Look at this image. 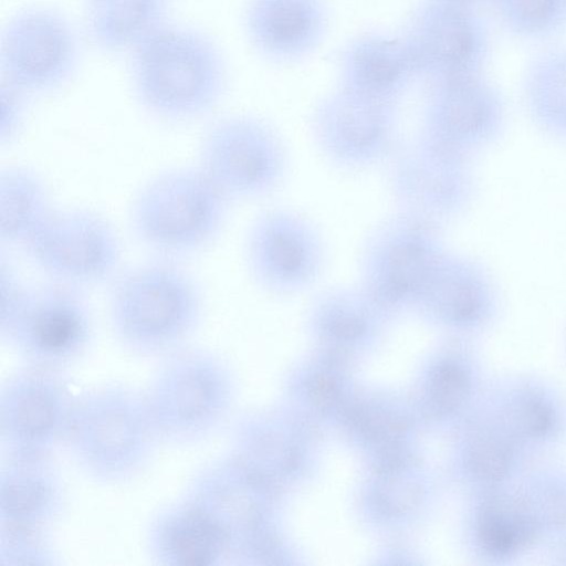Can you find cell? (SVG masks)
<instances>
[{"label":"cell","mask_w":566,"mask_h":566,"mask_svg":"<svg viewBox=\"0 0 566 566\" xmlns=\"http://www.w3.org/2000/svg\"><path fill=\"white\" fill-rule=\"evenodd\" d=\"M125 56L135 103L160 124L203 119L226 94L228 66L219 44L187 23L169 19Z\"/></svg>","instance_id":"cell-1"},{"label":"cell","mask_w":566,"mask_h":566,"mask_svg":"<svg viewBox=\"0 0 566 566\" xmlns=\"http://www.w3.org/2000/svg\"><path fill=\"white\" fill-rule=\"evenodd\" d=\"M106 289L112 336L135 358L159 360L189 345L203 321V289L185 262L149 256L124 265Z\"/></svg>","instance_id":"cell-2"},{"label":"cell","mask_w":566,"mask_h":566,"mask_svg":"<svg viewBox=\"0 0 566 566\" xmlns=\"http://www.w3.org/2000/svg\"><path fill=\"white\" fill-rule=\"evenodd\" d=\"M159 447L140 388L107 381L75 394L63 448L92 482H134L150 468Z\"/></svg>","instance_id":"cell-3"},{"label":"cell","mask_w":566,"mask_h":566,"mask_svg":"<svg viewBox=\"0 0 566 566\" xmlns=\"http://www.w3.org/2000/svg\"><path fill=\"white\" fill-rule=\"evenodd\" d=\"M230 203L195 164L170 167L139 186L127 221L149 256L186 262L217 242Z\"/></svg>","instance_id":"cell-4"},{"label":"cell","mask_w":566,"mask_h":566,"mask_svg":"<svg viewBox=\"0 0 566 566\" xmlns=\"http://www.w3.org/2000/svg\"><path fill=\"white\" fill-rule=\"evenodd\" d=\"M157 363L140 389L160 446L181 449L207 441L231 399L224 364L213 352L191 344Z\"/></svg>","instance_id":"cell-5"},{"label":"cell","mask_w":566,"mask_h":566,"mask_svg":"<svg viewBox=\"0 0 566 566\" xmlns=\"http://www.w3.org/2000/svg\"><path fill=\"white\" fill-rule=\"evenodd\" d=\"M0 338L22 364L67 370L95 339L86 291L49 280L31 284L17 311L0 321Z\"/></svg>","instance_id":"cell-6"},{"label":"cell","mask_w":566,"mask_h":566,"mask_svg":"<svg viewBox=\"0 0 566 566\" xmlns=\"http://www.w3.org/2000/svg\"><path fill=\"white\" fill-rule=\"evenodd\" d=\"M83 39V32L54 7L19 8L1 28L0 81L31 97L64 88L80 70Z\"/></svg>","instance_id":"cell-7"},{"label":"cell","mask_w":566,"mask_h":566,"mask_svg":"<svg viewBox=\"0 0 566 566\" xmlns=\"http://www.w3.org/2000/svg\"><path fill=\"white\" fill-rule=\"evenodd\" d=\"M22 251L44 280L86 292L106 287L124 268L118 230L88 207H56Z\"/></svg>","instance_id":"cell-8"},{"label":"cell","mask_w":566,"mask_h":566,"mask_svg":"<svg viewBox=\"0 0 566 566\" xmlns=\"http://www.w3.org/2000/svg\"><path fill=\"white\" fill-rule=\"evenodd\" d=\"M446 252L439 227L398 211L367 239L360 286L387 312L418 306Z\"/></svg>","instance_id":"cell-9"},{"label":"cell","mask_w":566,"mask_h":566,"mask_svg":"<svg viewBox=\"0 0 566 566\" xmlns=\"http://www.w3.org/2000/svg\"><path fill=\"white\" fill-rule=\"evenodd\" d=\"M390 156L389 184L399 212L440 227L472 205L478 182L471 155L421 132Z\"/></svg>","instance_id":"cell-10"},{"label":"cell","mask_w":566,"mask_h":566,"mask_svg":"<svg viewBox=\"0 0 566 566\" xmlns=\"http://www.w3.org/2000/svg\"><path fill=\"white\" fill-rule=\"evenodd\" d=\"M193 164L230 202L269 195L286 167L277 135L261 119L242 114L218 117L205 127Z\"/></svg>","instance_id":"cell-11"},{"label":"cell","mask_w":566,"mask_h":566,"mask_svg":"<svg viewBox=\"0 0 566 566\" xmlns=\"http://www.w3.org/2000/svg\"><path fill=\"white\" fill-rule=\"evenodd\" d=\"M74 397L64 371L22 364L9 374L0 387L1 459L53 458Z\"/></svg>","instance_id":"cell-12"},{"label":"cell","mask_w":566,"mask_h":566,"mask_svg":"<svg viewBox=\"0 0 566 566\" xmlns=\"http://www.w3.org/2000/svg\"><path fill=\"white\" fill-rule=\"evenodd\" d=\"M401 39L417 77L430 86L476 74L486 53L481 18L459 0L419 2Z\"/></svg>","instance_id":"cell-13"},{"label":"cell","mask_w":566,"mask_h":566,"mask_svg":"<svg viewBox=\"0 0 566 566\" xmlns=\"http://www.w3.org/2000/svg\"><path fill=\"white\" fill-rule=\"evenodd\" d=\"M397 104L338 87L315 107L312 129L322 153L347 169L374 165L398 145Z\"/></svg>","instance_id":"cell-14"},{"label":"cell","mask_w":566,"mask_h":566,"mask_svg":"<svg viewBox=\"0 0 566 566\" xmlns=\"http://www.w3.org/2000/svg\"><path fill=\"white\" fill-rule=\"evenodd\" d=\"M245 258L254 281L268 292L292 294L308 287L324 263L322 239L303 217L270 209L252 222Z\"/></svg>","instance_id":"cell-15"},{"label":"cell","mask_w":566,"mask_h":566,"mask_svg":"<svg viewBox=\"0 0 566 566\" xmlns=\"http://www.w3.org/2000/svg\"><path fill=\"white\" fill-rule=\"evenodd\" d=\"M482 403L535 459L566 442V391L542 374L491 377Z\"/></svg>","instance_id":"cell-16"},{"label":"cell","mask_w":566,"mask_h":566,"mask_svg":"<svg viewBox=\"0 0 566 566\" xmlns=\"http://www.w3.org/2000/svg\"><path fill=\"white\" fill-rule=\"evenodd\" d=\"M505 125L500 93L479 75L430 86L422 108V133L473 156L493 145Z\"/></svg>","instance_id":"cell-17"},{"label":"cell","mask_w":566,"mask_h":566,"mask_svg":"<svg viewBox=\"0 0 566 566\" xmlns=\"http://www.w3.org/2000/svg\"><path fill=\"white\" fill-rule=\"evenodd\" d=\"M418 306L450 329L482 334L500 319L502 295L484 265L470 256L447 251Z\"/></svg>","instance_id":"cell-18"},{"label":"cell","mask_w":566,"mask_h":566,"mask_svg":"<svg viewBox=\"0 0 566 566\" xmlns=\"http://www.w3.org/2000/svg\"><path fill=\"white\" fill-rule=\"evenodd\" d=\"M326 28L323 0H249L244 11L249 43L262 57L277 64L311 55Z\"/></svg>","instance_id":"cell-19"},{"label":"cell","mask_w":566,"mask_h":566,"mask_svg":"<svg viewBox=\"0 0 566 566\" xmlns=\"http://www.w3.org/2000/svg\"><path fill=\"white\" fill-rule=\"evenodd\" d=\"M518 482L474 492L469 542L484 564L510 565L539 547Z\"/></svg>","instance_id":"cell-20"},{"label":"cell","mask_w":566,"mask_h":566,"mask_svg":"<svg viewBox=\"0 0 566 566\" xmlns=\"http://www.w3.org/2000/svg\"><path fill=\"white\" fill-rule=\"evenodd\" d=\"M67 506L53 458L1 459L0 527L50 532Z\"/></svg>","instance_id":"cell-21"},{"label":"cell","mask_w":566,"mask_h":566,"mask_svg":"<svg viewBox=\"0 0 566 566\" xmlns=\"http://www.w3.org/2000/svg\"><path fill=\"white\" fill-rule=\"evenodd\" d=\"M145 549L150 562L159 566L217 565L229 552L216 525L181 493L150 517Z\"/></svg>","instance_id":"cell-22"},{"label":"cell","mask_w":566,"mask_h":566,"mask_svg":"<svg viewBox=\"0 0 566 566\" xmlns=\"http://www.w3.org/2000/svg\"><path fill=\"white\" fill-rule=\"evenodd\" d=\"M338 78L343 90L397 104L418 77L401 38L370 31L343 48Z\"/></svg>","instance_id":"cell-23"},{"label":"cell","mask_w":566,"mask_h":566,"mask_svg":"<svg viewBox=\"0 0 566 566\" xmlns=\"http://www.w3.org/2000/svg\"><path fill=\"white\" fill-rule=\"evenodd\" d=\"M459 458L473 492L518 482L535 460L482 402L468 419Z\"/></svg>","instance_id":"cell-24"},{"label":"cell","mask_w":566,"mask_h":566,"mask_svg":"<svg viewBox=\"0 0 566 566\" xmlns=\"http://www.w3.org/2000/svg\"><path fill=\"white\" fill-rule=\"evenodd\" d=\"M169 19L170 0H85L82 32L97 51L126 55Z\"/></svg>","instance_id":"cell-25"},{"label":"cell","mask_w":566,"mask_h":566,"mask_svg":"<svg viewBox=\"0 0 566 566\" xmlns=\"http://www.w3.org/2000/svg\"><path fill=\"white\" fill-rule=\"evenodd\" d=\"M57 206L49 184L35 168L9 164L0 170V242L23 250Z\"/></svg>","instance_id":"cell-26"},{"label":"cell","mask_w":566,"mask_h":566,"mask_svg":"<svg viewBox=\"0 0 566 566\" xmlns=\"http://www.w3.org/2000/svg\"><path fill=\"white\" fill-rule=\"evenodd\" d=\"M520 488L534 523L539 547L566 549V462L533 463Z\"/></svg>","instance_id":"cell-27"},{"label":"cell","mask_w":566,"mask_h":566,"mask_svg":"<svg viewBox=\"0 0 566 566\" xmlns=\"http://www.w3.org/2000/svg\"><path fill=\"white\" fill-rule=\"evenodd\" d=\"M530 118L546 136L566 140V50L541 54L524 81Z\"/></svg>","instance_id":"cell-28"},{"label":"cell","mask_w":566,"mask_h":566,"mask_svg":"<svg viewBox=\"0 0 566 566\" xmlns=\"http://www.w3.org/2000/svg\"><path fill=\"white\" fill-rule=\"evenodd\" d=\"M387 313L361 286L324 291L313 307L316 325L326 334L355 338L369 334Z\"/></svg>","instance_id":"cell-29"},{"label":"cell","mask_w":566,"mask_h":566,"mask_svg":"<svg viewBox=\"0 0 566 566\" xmlns=\"http://www.w3.org/2000/svg\"><path fill=\"white\" fill-rule=\"evenodd\" d=\"M504 24L513 32L549 34L566 22V0H493Z\"/></svg>","instance_id":"cell-30"},{"label":"cell","mask_w":566,"mask_h":566,"mask_svg":"<svg viewBox=\"0 0 566 566\" xmlns=\"http://www.w3.org/2000/svg\"><path fill=\"white\" fill-rule=\"evenodd\" d=\"M60 557L50 532L0 527V565L51 566Z\"/></svg>","instance_id":"cell-31"},{"label":"cell","mask_w":566,"mask_h":566,"mask_svg":"<svg viewBox=\"0 0 566 566\" xmlns=\"http://www.w3.org/2000/svg\"><path fill=\"white\" fill-rule=\"evenodd\" d=\"M31 96L0 81V145L8 146L21 135Z\"/></svg>","instance_id":"cell-32"},{"label":"cell","mask_w":566,"mask_h":566,"mask_svg":"<svg viewBox=\"0 0 566 566\" xmlns=\"http://www.w3.org/2000/svg\"><path fill=\"white\" fill-rule=\"evenodd\" d=\"M564 355H565V359H566V333H565V337H564Z\"/></svg>","instance_id":"cell-33"},{"label":"cell","mask_w":566,"mask_h":566,"mask_svg":"<svg viewBox=\"0 0 566 566\" xmlns=\"http://www.w3.org/2000/svg\"><path fill=\"white\" fill-rule=\"evenodd\" d=\"M459 1H464V2H469L470 0H459Z\"/></svg>","instance_id":"cell-34"}]
</instances>
